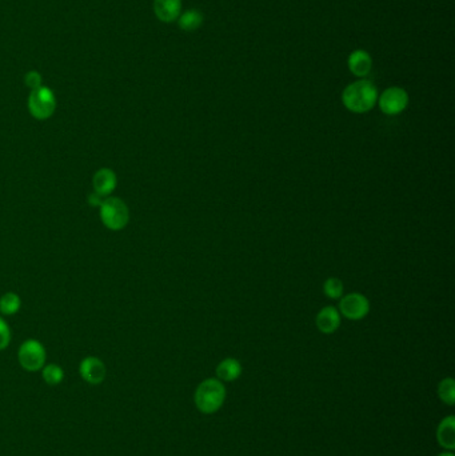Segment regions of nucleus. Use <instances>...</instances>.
I'll list each match as a JSON object with an SVG mask.
<instances>
[{"label": "nucleus", "mask_w": 455, "mask_h": 456, "mask_svg": "<svg viewBox=\"0 0 455 456\" xmlns=\"http://www.w3.org/2000/svg\"><path fill=\"white\" fill-rule=\"evenodd\" d=\"M437 442L444 448V451L455 450V418L454 415H449L444 418L437 427Z\"/></svg>", "instance_id": "nucleus-13"}, {"label": "nucleus", "mask_w": 455, "mask_h": 456, "mask_svg": "<svg viewBox=\"0 0 455 456\" xmlns=\"http://www.w3.org/2000/svg\"><path fill=\"white\" fill-rule=\"evenodd\" d=\"M42 82H43V79H42V75L38 71H28L26 74V77H24V83L31 91L42 87L43 86Z\"/></svg>", "instance_id": "nucleus-21"}, {"label": "nucleus", "mask_w": 455, "mask_h": 456, "mask_svg": "<svg viewBox=\"0 0 455 456\" xmlns=\"http://www.w3.org/2000/svg\"><path fill=\"white\" fill-rule=\"evenodd\" d=\"M103 199L104 198H102V196H99L98 194H95V192H92V194H90L89 195V198H87V201H89V204L90 206H92V207H99L101 206V203H102Z\"/></svg>", "instance_id": "nucleus-22"}, {"label": "nucleus", "mask_w": 455, "mask_h": 456, "mask_svg": "<svg viewBox=\"0 0 455 456\" xmlns=\"http://www.w3.org/2000/svg\"><path fill=\"white\" fill-rule=\"evenodd\" d=\"M116 186H118V177L114 169L103 167L94 174L92 187H94V192L98 194L99 196L102 198L111 196V194L116 189Z\"/></svg>", "instance_id": "nucleus-9"}, {"label": "nucleus", "mask_w": 455, "mask_h": 456, "mask_svg": "<svg viewBox=\"0 0 455 456\" xmlns=\"http://www.w3.org/2000/svg\"><path fill=\"white\" fill-rule=\"evenodd\" d=\"M103 226L110 231H122L130 223V210L125 201L116 196H107L99 206Z\"/></svg>", "instance_id": "nucleus-3"}, {"label": "nucleus", "mask_w": 455, "mask_h": 456, "mask_svg": "<svg viewBox=\"0 0 455 456\" xmlns=\"http://www.w3.org/2000/svg\"><path fill=\"white\" fill-rule=\"evenodd\" d=\"M379 92L376 84L367 79H359L346 86L342 92V103L353 113H366L376 106Z\"/></svg>", "instance_id": "nucleus-1"}, {"label": "nucleus", "mask_w": 455, "mask_h": 456, "mask_svg": "<svg viewBox=\"0 0 455 456\" xmlns=\"http://www.w3.org/2000/svg\"><path fill=\"white\" fill-rule=\"evenodd\" d=\"M11 328L9 323L0 316V351H4L11 343Z\"/></svg>", "instance_id": "nucleus-20"}, {"label": "nucleus", "mask_w": 455, "mask_h": 456, "mask_svg": "<svg viewBox=\"0 0 455 456\" xmlns=\"http://www.w3.org/2000/svg\"><path fill=\"white\" fill-rule=\"evenodd\" d=\"M79 374L86 383L91 386H99L107 377V367L102 359L96 356H86L80 362Z\"/></svg>", "instance_id": "nucleus-8"}, {"label": "nucleus", "mask_w": 455, "mask_h": 456, "mask_svg": "<svg viewBox=\"0 0 455 456\" xmlns=\"http://www.w3.org/2000/svg\"><path fill=\"white\" fill-rule=\"evenodd\" d=\"M243 367L240 360L235 357H226L216 366V378L223 383H231L240 379Z\"/></svg>", "instance_id": "nucleus-14"}, {"label": "nucleus", "mask_w": 455, "mask_h": 456, "mask_svg": "<svg viewBox=\"0 0 455 456\" xmlns=\"http://www.w3.org/2000/svg\"><path fill=\"white\" fill-rule=\"evenodd\" d=\"M409 94L402 87H388L385 89L379 96L376 104L379 106L381 111L388 116H395L405 111L409 106Z\"/></svg>", "instance_id": "nucleus-6"}, {"label": "nucleus", "mask_w": 455, "mask_h": 456, "mask_svg": "<svg viewBox=\"0 0 455 456\" xmlns=\"http://www.w3.org/2000/svg\"><path fill=\"white\" fill-rule=\"evenodd\" d=\"M315 324L322 334H334L341 326L339 310L332 306L322 308L315 318Z\"/></svg>", "instance_id": "nucleus-12"}, {"label": "nucleus", "mask_w": 455, "mask_h": 456, "mask_svg": "<svg viewBox=\"0 0 455 456\" xmlns=\"http://www.w3.org/2000/svg\"><path fill=\"white\" fill-rule=\"evenodd\" d=\"M438 396L444 404L453 407L455 404V380L444 378L438 384Z\"/></svg>", "instance_id": "nucleus-17"}, {"label": "nucleus", "mask_w": 455, "mask_h": 456, "mask_svg": "<svg viewBox=\"0 0 455 456\" xmlns=\"http://www.w3.org/2000/svg\"><path fill=\"white\" fill-rule=\"evenodd\" d=\"M347 67L354 77L366 78L373 68V57L366 50H354L347 59Z\"/></svg>", "instance_id": "nucleus-10"}, {"label": "nucleus", "mask_w": 455, "mask_h": 456, "mask_svg": "<svg viewBox=\"0 0 455 456\" xmlns=\"http://www.w3.org/2000/svg\"><path fill=\"white\" fill-rule=\"evenodd\" d=\"M437 456H455V455L453 451H444V452H441L439 455H437Z\"/></svg>", "instance_id": "nucleus-23"}, {"label": "nucleus", "mask_w": 455, "mask_h": 456, "mask_svg": "<svg viewBox=\"0 0 455 456\" xmlns=\"http://www.w3.org/2000/svg\"><path fill=\"white\" fill-rule=\"evenodd\" d=\"M152 9L160 22H175L182 13V0H154Z\"/></svg>", "instance_id": "nucleus-11"}, {"label": "nucleus", "mask_w": 455, "mask_h": 456, "mask_svg": "<svg viewBox=\"0 0 455 456\" xmlns=\"http://www.w3.org/2000/svg\"><path fill=\"white\" fill-rule=\"evenodd\" d=\"M47 352L45 345L36 339H27L18 350V362L28 372H36L45 367Z\"/></svg>", "instance_id": "nucleus-5"}, {"label": "nucleus", "mask_w": 455, "mask_h": 456, "mask_svg": "<svg viewBox=\"0 0 455 456\" xmlns=\"http://www.w3.org/2000/svg\"><path fill=\"white\" fill-rule=\"evenodd\" d=\"M226 386L218 378L205 379L195 389L193 403L196 410L205 415L219 411L226 401Z\"/></svg>", "instance_id": "nucleus-2"}, {"label": "nucleus", "mask_w": 455, "mask_h": 456, "mask_svg": "<svg viewBox=\"0 0 455 456\" xmlns=\"http://www.w3.org/2000/svg\"><path fill=\"white\" fill-rule=\"evenodd\" d=\"M203 13L198 10H189V11L183 12L178 18V24L179 28L186 31V33H193L196 31L202 24H203Z\"/></svg>", "instance_id": "nucleus-15"}, {"label": "nucleus", "mask_w": 455, "mask_h": 456, "mask_svg": "<svg viewBox=\"0 0 455 456\" xmlns=\"http://www.w3.org/2000/svg\"><path fill=\"white\" fill-rule=\"evenodd\" d=\"M22 308V299L18 294L15 292H6L0 298V313L6 316H11Z\"/></svg>", "instance_id": "nucleus-16"}, {"label": "nucleus", "mask_w": 455, "mask_h": 456, "mask_svg": "<svg viewBox=\"0 0 455 456\" xmlns=\"http://www.w3.org/2000/svg\"><path fill=\"white\" fill-rule=\"evenodd\" d=\"M343 291H344V286H343L341 279H326V282H325V284H323V292H325V295H326L327 298H330V299H339V298L343 296Z\"/></svg>", "instance_id": "nucleus-19"}, {"label": "nucleus", "mask_w": 455, "mask_h": 456, "mask_svg": "<svg viewBox=\"0 0 455 456\" xmlns=\"http://www.w3.org/2000/svg\"><path fill=\"white\" fill-rule=\"evenodd\" d=\"M40 371H42V378L48 386H57L64 379L63 368L57 366V365H54V363L45 365V367L42 368Z\"/></svg>", "instance_id": "nucleus-18"}, {"label": "nucleus", "mask_w": 455, "mask_h": 456, "mask_svg": "<svg viewBox=\"0 0 455 456\" xmlns=\"http://www.w3.org/2000/svg\"><path fill=\"white\" fill-rule=\"evenodd\" d=\"M28 111L36 121H47L50 119L57 110V98L52 89L46 86L31 91L28 96Z\"/></svg>", "instance_id": "nucleus-4"}, {"label": "nucleus", "mask_w": 455, "mask_h": 456, "mask_svg": "<svg viewBox=\"0 0 455 456\" xmlns=\"http://www.w3.org/2000/svg\"><path fill=\"white\" fill-rule=\"evenodd\" d=\"M370 312V301L359 294L352 292L344 295L339 303V313L349 321H362Z\"/></svg>", "instance_id": "nucleus-7"}]
</instances>
